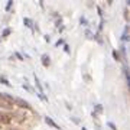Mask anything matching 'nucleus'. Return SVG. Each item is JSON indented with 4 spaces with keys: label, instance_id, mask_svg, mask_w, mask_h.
Listing matches in <instances>:
<instances>
[{
    "label": "nucleus",
    "instance_id": "11",
    "mask_svg": "<svg viewBox=\"0 0 130 130\" xmlns=\"http://www.w3.org/2000/svg\"><path fill=\"white\" fill-rule=\"evenodd\" d=\"M9 33H10V29H6V30H5V36H7Z\"/></svg>",
    "mask_w": 130,
    "mask_h": 130
},
{
    "label": "nucleus",
    "instance_id": "9",
    "mask_svg": "<svg viewBox=\"0 0 130 130\" xmlns=\"http://www.w3.org/2000/svg\"><path fill=\"white\" fill-rule=\"evenodd\" d=\"M113 57H114L116 59H119V53H117V51H113Z\"/></svg>",
    "mask_w": 130,
    "mask_h": 130
},
{
    "label": "nucleus",
    "instance_id": "4",
    "mask_svg": "<svg viewBox=\"0 0 130 130\" xmlns=\"http://www.w3.org/2000/svg\"><path fill=\"white\" fill-rule=\"evenodd\" d=\"M41 59H42V65H43V67H48V65H49V57H48V55L43 53Z\"/></svg>",
    "mask_w": 130,
    "mask_h": 130
},
{
    "label": "nucleus",
    "instance_id": "10",
    "mask_svg": "<svg viewBox=\"0 0 130 130\" xmlns=\"http://www.w3.org/2000/svg\"><path fill=\"white\" fill-rule=\"evenodd\" d=\"M96 108H97V113H101V111H103V110H101V108H103V107H101V106H97V107H96Z\"/></svg>",
    "mask_w": 130,
    "mask_h": 130
},
{
    "label": "nucleus",
    "instance_id": "3",
    "mask_svg": "<svg viewBox=\"0 0 130 130\" xmlns=\"http://www.w3.org/2000/svg\"><path fill=\"white\" fill-rule=\"evenodd\" d=\"M0 107H5V108H12V104L6 101V98H2L0 96Z\"/></svg>",
    "mask_w": 130,
    "mask_h": 130
},
{
    "label": "nucleus",
    "instance_id": "8",
    "mask_svg": "<svg viewBox=\"0 0 130 130\" xmlns=\"http://www.w3.org/2000/svg\"><path fill=\"white\" fill-rule=\"evenodd\" d=\"M12 5H13V2H9V3H7V6H6V10H10Z\"/></svg>",
    "mask_w": 130,
    "mask_h": 130
},
{
    "label": "nucleus",
    "instance_id": "6",
    "mask_svg": "<svg viewBox=\"0 0 130 130\" xmlns=\"http://www.w3.org/2000/svg\"><path fill=\"white\" fill-rule=\"evenodd\" d=\"M35 84H36V87H38V90L41 91V94H42V91H43V88L41 87V81L38 80V77H35Z\"/></svg>",
    "mask_w": 130,
    "mask_h": 130
},
{
    "label": "nucleus",
    "instance_id": "1",
    "mask_svg": "<svg viewBox=\"0 0 130 130\" xmlns=\"http://www.w3.org/2000/svg\"><path fill=\"white\" fill-rule=\"evenodd\" d=\"M12 101H13L14 104H17V106H19L20 108H30V106H29V104H28L25 100H22V98H13Z\"/></svg>",
    "mask_w": 130,
    "mask_h": 130
},
{
    "label": "nucleus",
    "instance_id": "2",
    "mask_svg": "<svg viewBox=\"0 0 130 130\" xmlns=\"http://www.w3.org/2000/svg\"><path fill=\"white\" fill-rule=\"evenodd\" d=\"M12 120V116L10 114H5L0 111V123H9Z\"/></svg>",
    "mask_w": 130,
    "mask_h": 130
},
{
    "label": "nucleus",
    "instance_id": "12",
    "mask_svg": "<svg viewBox=\"0 0 130 130\" xmlns=\"http://www.w3.org/2000/svg\"><path fill=\"white\" fill-rule=\"evenodd\" d=\"M82 130H87V129H85V127H82Z\"/></svg>",
    "mask_w": 130,
    "mask_h": 130
},
{
    "label": "nucleus",
    "instance_id": "7",
    "mask_svg": "<svg viewBox=\"0 0 130 130\" xmlns=\"http://www.w3.org/2000/svg\"><path fill=\"white\" fill-rule=\"evenodd\" d=\"M23 22H25V25H28V26H29V28H32V22H30V20H29V19H25V20H23Z\"/></svg>",
    "mask_w": 130,
    "mask_h": 130
},
{
    "label": "nucleus",
    "instance_id": "5",
    "mask_svg": "<svg viewBox=\"0 0 130 130\" xmlns=\"http://www.w3.org/2000/svg\"><path fill=\"white\" fill-rule=\"evenodd\" d=\"M45 121H46L49 126L55 127V129H59V126H58V124H55V123H53V120H52V119H49V117H45Z\"/></svg>",
    "mask_w": 130,
    "mask_h": 130
}]
</instances>
